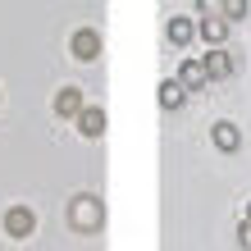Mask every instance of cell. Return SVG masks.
<instances>
[{
    "label": "cell",
    "mask_w": 251,
    "mask_h": 251,
    "mask_svg": "<svg viewBox=\"0 0 251 251\" xmlns=\"http://www.w3.org/2000/svg\"><path fill=\"white\" fill-rule=\"evenodd\" d=\"M247 19V0H224V23H238Z\"/></svg>",
    "instance_id": "obj_12"
},
{
    "label": "cell",
    "mask_w": 251,
    "mask_h": 251,
    "mask_svg": "<svg viewBox=\"0 0 251 251\" xmlns=\"http://www.w3.org/2000/svg\"><path fill=\"white\" fill-rule=\"evenodd\" d=\"M5 228L14 233V238H27V233L37 228V215H32V210H23V205H14V210L5 215Z\"/></svg>",
    "instance_id": "obj_3"
},
{
    "label": "cell",
    "mask_w": 251,
    "mask_h": 251,
    "mask_svg": "<svg viewBox=\"0 0 251 251\" xmlns=\"http://www.w3.org/2000/svg\"><path fill=\"white\" fill-rule=\"evenodd\" d=\"M238 242L251 251V219H242V224H238Z\"/></svg>",
    "instance_id": "obj_13"
},
{
    "label": "cell",
    "mask_w": 251,
    "mask_h": 251,
    "mask_svg": "<svg viewBox=\"0 0 251 251\" xmlns=\"http://www.w3.org/2000/svg\"><path fill=\"white\" fill-rule=\"evenodd\" d=\"M55 110H60V114H82L87 110L82 105V92H78V87H64V92L55 96Z\"/></svg>",
    "instance_id": "obj_8"
},
{
    "label": "cell",
    "mask_w": 251,
    "mask_h": 251,
    "mask_svg": "<svg viewBox=\"0 0 251 251\" xmlns=\"http://www.w3.org/2000/svg\"><path fill=\"white\" fill-rule=\"evenodd\" d=\"M197 32L210 41V46H219V41L228 37V23H224V19H201V27H197Z\"/></svg>",
    "instance_id": "obj_9"
},
{
    "label": "cell",
    "mask_w": 251,
    "mask_h": 251,
    "mask_svg": "<svg viewBox=\"0 0 251 251\" xmlns=\"http://www.w3.org/2000/svg\"><path fill=\"white\" fill-rule=\"evenodd\" d=\"M242 219H251V205H247V215H242Z\"/></svg>",
    "instance_id": "obj_14"
},
{
    "label": "cell",
    "mask_w": 251,
    "mask_h": 251,
    "mask_svg": "<svg viewBox=\"0 0 251 251\" xmlns=\"http://www.w3.org/2000/svg\"><path fill=\"white\" fill-rule=\"evenodd\" d=\"M210 137H215V146H219V151H238V142H242V132L233 128L228 119H219V124L210 128Z\"/></svg>",
    "instance_id": "obj_5"
},
{
    "label": "cell",
    "mask_w": 251,
    "mask_h": 251,
    "mask_svg": "<svg viewBox=\"0 0 251 251\" xmlns=\"http://www.w3.org/2000/svg\"><path fill=\"white\" fill-rule=\"evenodd\" d=\"M205 82H210L205 60H183V64H178V87H183V92H201Z\"/></svg>",
    "instance_id": "obj_2"
},
{
    "label": "cell",
    "mask_w": 251,
    "mask_h": 251,
    "mask_svg": "<svg viewBox=\"0 0 251 251\" xmlns=\"http://www.w3.org/2000/svg\"><path fill=\"white\" fill-rule=\"evenodd\" d=\"M187 37H192V19H169V41L174 46H183Z\"/></svg>",
    "instance_id": "obj_11"
},
{
    "label": "cell",
    "mask_w": 251,
    "mask_h": 251,
    "mask_svg": "<svg viewBox=\"0 0 251 251\" xmlns=\"http://www.w3.org/2000/svg\"><path fill=\"white\" fill-rule=\"evenodd\" d=\"M160 105H165V110H178V105H183V87H178V78H174V82H160Z\"/></svg>",
    "instance_id": "obj_10"
},
{
    "label": "cell",
    "mask_w": 251,
    "mask_h": 251,
    "mask_svg": "<svg viewBox=\"0 0 251 251\" xmlns=\"http://www.w3.org/2000/svg\"><path fill=\"white\" fill-rule=\"evenodd\" d=\"M78 128L87 132V137H100V132H105V114H100L96 105H87V110L78 114Z\"/></svg>",
    "instance_id": "obj_7"
},
{
    "label": "cell",
    "mask_w": 251,
    "mask_h": 251,
    "mask_svg": "<svg viewBox=\"0 0 251 251\" xmlns=\"http://www.w3.org/2000/svg\"><path fill=\"white\" fill-rule=\"evenodd\" d=\"M205 73H210V82H215V78H228V73H233V55L210 50V55H205Z\"/></svg>",
    "instance_id": "obj_6"
},
{
    "label": "cell",
    "mask_w": 251,
    "mask_h": 251,
    "mask_svg": "<svg viewBox=\"0 0 251 251\" xmlns=\"http://www.w3.org/2000/svg\"><path fill=\"white\" fill-rule=\"evenodd\" d=\"M100 219H105V205H100V197H73V205H69V224L78 228V233L100 228Z\"/></svg>",
    "instance_id": "obj_1"
},
{
    "label": "cell",
    "mask_w": 251,
    "mask_h": 251,
    "mask_svg": "<svg viewBox=\"0 0 251 251\" xmlns=\"http://www.w3.org/2000/svg\"><path fill=\"white\" fill-rule=\"evenodd\" d=\"M73 55H78V60H92V55H100V37L92 32V27H78V32H73Z\"/></svg>",
    "instance_id": "obj_4"
}]
</instances>
